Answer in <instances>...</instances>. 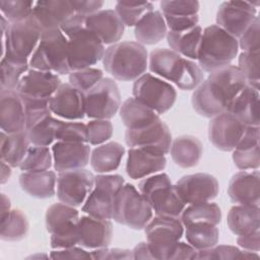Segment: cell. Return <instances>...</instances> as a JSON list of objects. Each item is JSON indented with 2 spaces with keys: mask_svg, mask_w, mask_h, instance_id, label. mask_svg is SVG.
Instances as JSON below:
<instances>
[{
  "mask_svg": "<svg viewBox=\"0 0 260 260\" xmlns=\"http://www.w3.org/2000/svg\"><path fill=\"white\" fill-rule=\"evenodd\" d=\"M50 258L52 259H60V260H66V259H92L91 254L87 251H85L81 247H70L65 249H54L50 253Z\"/></svg>",
  "mask_w": 260,
  "mask_h": 260,
  "instance_id": "6f0895ef",
  "label": "cell"
},
{
  "mask_svg": "<svg viewBox=\"0 0 260 260\" xmlns=\"http://www.w3.org/2000/svg\"><path fill=\"white\" fill-rule=\"evenodd\" d=\"M74 12L83 16H88L99 10L104 5L101 0H70Z\"/></svg>",
  "mask_w": 260,
  "mask_h": 260,
  "instance_id": "91938a15",
  "label": "cell"
},
{
  "mask_svg": "<svg viewBox=\"0 0 260 260\" xmlns=\"http://www.w3.org/2000/svg\"><path fill=\"white\" fill-rule=\"evenodd\" d=\"M51 112L67 121L85 117L84 93L68 83H61L50 99Z\"/></svg>",
  "mask_w": 260,
  "mask_h": 260,
  "instance_id": "44dd1931",
  "label": "cell"
},
{
  "mask_svg": "<svg viewBox=\"0 0 260 260\" xmlns=\"http://www.w3.org/2000/svg\"><path fill=\"white\" fill-rule=\"evenodd\" d=\"M154 10L150 2H125L118 1L115 11L125 26H135L136 23L149 11Z\"/></svg>",
  "mask_w": 260,
  "mask_h": 260,
  "instance_id": "ee69618b",
  "label": "cell"
},
{
  "mask_svg": "<svg viewBox=\"0 0 260 260\" xmlns=\"http://www.w3.org/2000/svg\"><path fill=\"white\" fill-rule=\"evenodd\" d=\"M28 65L32 69L69 75L71 70L68 62V39L60 28L42 32Z\"/></svg>",
  "mask_w": 260,
  "mask_h": 260,
  "instance_id": "5b68a950",
  "label": "cell"
},
{
  "mask_svg": "<svg viewBox=\"0 0 260 260\" xmlns=\"http://www.w3.org/2000/svg\"><path fill=\"white\" fill-rule=\"evenodd\" d=\"M180 219L184 226L194 222H209L217 225L221 220V210L211 201L189 204L183 210Z\"/></svg>",
  "mask_w": 260,
  "mask_h": 260,
  "instance_id": "ab89813d",
  "label": "cell"
},
{
  "mask_svg": "<svg viewBox=\"0 0 260 260\" xmlns=\"http://www.w3.org/2000/svg\"><path fill=\"white\" fill-rule=\"evenodd\" d=\"M162 14L196 15L199 11V2L195 0H164L159 4Z\"/></svg>",
  "mask_w": 260,
  "mask_h": 260,
  "instance_id": "f5cc1de1",
  "label": "cell"
},
{
  "mask_svg": "<svg viewBox=\"0 0 260 260\" xmlns=\"http://www.w3.org/2000/svg\"><path fill=\"white\" fill-rule=\"evenodd\" d=\"M259 1H225L216 12V25L236 39H239L257 17Z\"/></svg>",
  "mask_w": 260,
  "mask_h": 260,
  "instance_id": "2e32d148",
  "label": "cell"
},
{
  "mask_svg": "<svg viewBox=\"0 0 260 260\" xmlns=\"http://www.w3.org/2000/svg\"><path fill=\"white\" fill-rule=\"evenodd\" d=\"M172 141L170 128L160 119L146 127L125 132V142L130 148L138 147L162 155L170 152Z\"/></svg>",
  "mask_w": 260,
  "mask_h": 260,
  "instance_id": "e0dca14e",
  "label": "cell"
},
{
  "mask_svg": "<svg viewBox=\"0 0 260 260\" xmlns=\"http://www.w3.org/2000/svg\"><path fill=\"white\" fill-rule=\"evenodd\" d=\"M232 157L235 166L241 171L258 170L260 167L259 145L245 149L235 148Z\"/></svg>",
  "mask_w": 260,
  "mask_h": 260,
  "instance_id": "816d5d0a",
  "label": "cell"
},
{
  "mask_svg": "<svg viewBox=\"0 0 260 260\" xmlns=\"http://www.w3.org/2000/svg\"><path fill=\"white\" fill-rule=\"evenodd\" d=\"M61 83L58 74L30 68L22 76L15 90L22 100L50 102Z\"/></svg>",
  "mask_w": 260,
  "mask_h": 260,
  "instance_id": "d6986e66",
  "label": "cell"
},
{
  "mask_svg": "<svg viewBox=\"0 0 260 260\" xmlns=\"http://www.w3.org/2000/svg\"><path fill=\"white\" fill-rule=\"evenodd\" d=\"M259 126H246L236 148L245 149L259 145L260 133Z\"/></svg>",
  "mask_w": 260,
  "mask_h": 260,
  "instance_id": "680465c9",
  "label": "cell"
},
{
  "mask_svg": "<svg viewBox=\"0 0 260 260\" xmlns=\"http://www.w3.org/2000/svg\"><path fill=\"white\" fill-rule=\"evenodd\" d=\"M148 67L152 73L174 82L182 90H193L204 80V72L198 63L167 48L150 52Z\"/></svg>",
  "mask_w": 260,
  "mask_h": 260,
  "instance_id": "7a4b0ae2",
  "label": "cell"
},
{
  "mask_svg": "<svg viewBox=\"0 0 260 260\" xmlns=\"http://www.w3.org/2000/svg\"><path fill=\"white\" fill-rule=\"evenodd\" d=\"M175 187L186 205L211 201L219 192L216 178L206 173L183 176L175 184Z\"/></svg>",
  "mask_w": 260,
  "mask_h": 260,
  "instance_id": "ac0fdd59",
  "label": "cell"
},
{
  "mask_svg": "<svg viewBox=\"0 0 260 260\" xmlns=\"http://www.w3.org/2000/svg\"><path fill=\"white\" fill-rule=\"evenodd\" d=\"M167 26L171 31H184L198 25L199 16L196 15H170L162 14Z\"/></svg>",
  "mask_w": 260,
  "mask_h": 260,
  "instance_id": "11a10c76",
  "label": "cell"
},
{
  "mask_svg": "<svg viewBox=\"0 0 260 260\" xmlns=\"http://www.w3.org/2000/svg\"><path fill=\"white\" fill-rule=\"evenodd\" d=\"M226 223L230 231L237 235H245L260 228L259 205L236 204L228 212Z\"/></svg>",
  "mask_w": 260,
  "mask_h": 260,
  "instance_id": "e575fe53",
  "label": "cell"
},
{
  "mask_svg": "<svg viewBox=\"0 0 260 260\" xmlns=\"http://www.w3.org/2000/svg\"><path fill=\"white\" fill-rule=\"evenodd\" d=\"M85 28L93 32L104 45L119 43L124 35L125 25L115 9H101L85 18Z\"/></svg>",
  "mask_w": 260,
  "mask_h": 260,
  "instance_id": "4316f807",
  "label": "cell"
},
{
  "mask_svg": "<svg viewBox=\"0 0 260 260\" xmlns=\"http://www.w3.org/2000/svg\"><path fill=\"white\" fill-rule=\"evenodd\" d=\"M154 259L169 260L176 244L184 234L180 217L156 215L143 229Z\"/></svg>",
  "mask_w": 260,
  "mask_h": 260,
  "instance_id": "30bf717a",
  "label": "cell"
},
{
  "mask_svg": "<svg viewBox=\"0 0 260 260\" xmlns=\"http://www.w3.org/2000/svg\"><path fill=\"white\" fill-rule=\"evenodd\" d=\"M85 18L86 16L74 13L62 24L60 29L66 37H69L74 32L80 30L81 28L85 27Z\"/></svg>",
  "mask_w": 260,
  "mask_h": 260,
  "instance_id": "be15d7a7",
  "label": "cell"
},
{
  "mask_svg": "<svg viewBox=\"0 0 260 260\" xmlns=\"http://www.w3.org/2000/svg\"><path fill=\"white\" fill-rule=\"evenodd\" d=\"M68 39V62L71 71L92 67L103 60L104 43L90 30L83 27Z\"/></svg>",
  "mask_w": 260,
  "mask_h": 260,
  "instance_id": "5bb4252c",
  "label": "cell"
},
{
  "mask_svg": "<svg viewBox=\"0 0 260 260\" xmlns=\"http://www.w3.org/2000/svg\"><path fill=\"white\" fill-rule=\"evenodd\" d=\"M53 165L52 150L48 146L31 145L19 169L22 172L48 171Z\"/></svg>",
  "mask_w": 260,
  "mask_h": 260,
  "instance_id": "7bdbcfd3",
  "label": "cell"
},
{
  "mask_svg": "<svg viewBox=\"0 0 260 260\" xmlns=\"http://www.w3.org/2000/svg\"><path fill=\"white\" fill-rule=\"evenodd\" d=\"M56 140L87 143L86 125L81 122L60 120L56 132Z\"/></svg>",
  "mask_w": 260,
  "mask_h": 260,
  "instance_id": "681fc988",
  "label": "cell"
},
{
  "mask_svg": "<svg viewBox=\"0 0 260 260\" xmlns=\"http://www.w3.org/2000/svg\"><path fill=\"white\" fill-rule=\"evenodd\" d=\"M138 190L156 215L180 217L186 207L166 173H156L143 178L138 184Z\"/></svg>",
  "mask_w": 260,
  "mask_h": 260,
  "instance_id": "8992f818",
  "label": "cell"
},
{
  "mask_svg": "<svg viewBox=\"0 0 260 260\" xmlns=\"http://www.w3.org/2000/svg\"><path fill=\"white\" fill-rule=\"evenodd\" d=\"M0 67V89L15 90L20 79L28 70V62L2 57Z\"/></svg>",
  "mask_w": 260,
  "mask_h": 260,
  "instance_id": "b9f144b4",
  "label": "cell"
},
{
  "mask_svg": "<svg viewBox=\"0 0 260 260\" xmlns=\"http://www.w3.org/2000/svg\"><path fill=\"white\" fill-rule=\"evenodd\" d=\"M243 52H258L260 49V21L257 16L238 40Z\"/></svg>",
  "mask_w": 260,
  "mask_h": 260,
  "instance_id": "db71d44e",
  "label": "cell"
},
{
  "mask_svg": "<svg viewBox=\"0 0 260 260\" xmlns=\"http://www.w3.org/2000/svg\"><path fill=\"white\" fill-rule=\"evenodd\" d=\"M102 61L105 70L115 79L135 81L148 67V54L143 45L124 41L109 46Z\"/></svg>",
  "mask_w": 260,
  "mask_h": 260,
  "instance_id": "3957f363",
  "label": "cell"
},
{
  "mask_svg": "<svg viewBox=\"0 0 260 260\" xmlns=\"http://www.w3.org/2000/svg\"><path fill=\"white\" fill-rule=\"evenodd\" d=\"M42 29L29 16L27 19L10 23L1 34L2 57L28 62L42 36Z\"/></svg>",
  "mask_w": 260,
  "mask_h": 260,
  "instance_id": "9c48e42d",
  "label": "cell"
},
{
  "mask_svg": "<svg viewBox=\"0 0 260 260\" xmlns=\"http://www.w3.org/2000/svg\"><path fill=\"white\" fill-rule=\"evenodd\" d=\"M0 238L6 242H17L27 236L29 224L26 215L20 209H11L1 218Z\"/></svg>",
  "mask_w": 260,
  "mask_h": 260,
  "instance_id": "60d3db41",
  "label": "cell"
},
{
  "mask_svg": "<svg viewBox=\"0 0 260 260\" xmlns=\"http://www.w3.org/2000/svg\"><path fill=\"white\" fill-rule=\"evenodd\" d=\"M149 202L132 184L125 183L116 195L112 219L132 230H143L152 218Z\"/></svg>",
  "mask_w": 260,
  "mask_h": 260,
  "instance_id": "52a82bcc",
  "label": "cell"
},
{
  "mask_svg": "<svg viewBox=\"0 0 260 260\" xmlns=\"http://www.w3.org/2000/svg\"><path fill=\"white\" fill-rule=\"evenodd\" d=\"M197 255L198 250H196L193 246H191L189 243L186 244L179 241L174 247L169 260H193L197 259Z\"/></svg>",
  "mask_w": 260,
  "mask_h": 260,
  "instance_id": "6125c7cd",
  "label": "cell"
},
{
  "mask_svg": "<svg viewBox=\"0 0 260 260\" xmlns=\"http://www.w3.org/2000/svg\"><path fill=\"white\" fill-rule=\"evenodd\" d=\"M170 153L177 166L190 169L200 161L203 154V144L196 136L181 135L172 141Z\"/></svg>",
  "mask_w": 260,
  "mask_h": 260,
  "instance_id": "1f68e13d",
  "label": "cell"
},
{
  "mask_svg": "<svg viewBox=\"0 0 260 260\" xmlns=\"http://www.w3.org/2000/svg\"><path fill=\"white\" fill-rule=\"evenodd\" d=\"M133 259H154L147 242L138 243L132 250Z\"/></svg>",
  "mask_w": 260,
  "mask_h": 260,
  "instance_id": "e7e4bbea",
  "label": "cell"
},
{
  "mask_svg": "<svg viewBox=\"0 0 260 260\" xmlns=\"http://www.w3.org/2000/svg\"><path fill=\"white\" fill-rule=\"evenodd\" d=\"M78 245L87 249L109 247L113 238L110 219L83 215L78 219Z\"/></svg>",
  "mask_w": 260,
  "mask_h": 260,
  "instance_id": "cb8c5ba5",
  "label": "cell"
},
{
  "mask_svg": "<svg viewBox=\"0 0 260 260\" xmlns=\"http://www.w3.org/2000/svg\"><path fill=\"white\" fill-rule=\"evenodd\" d=\"M92 259H133L132 250L128 249H120V248H99L94 249L92 252H90Z\"/></svg>",
  "mask_w": 260,
  "mask_h": 260,
  "instance_id": "9f6ffc18",
  "label": "cell"
},
{
  "mask_svg": "<svg viewBox=\"0 0 260 260\" xmlns=\"http://www.w3.org/2000/svg\"><path fill=\"white\" fill-rule=\"evenodd\" d=\"M74 13L70 0H46L35 3L30 16L46 31L60 28Z\"/></svg>",
  "mask_w": 260,
  "mask_h": 260,
  "instance_id": "d4e9b609",
  "label": "cell"
},
{
  "mask_svg": "<svg viewBox=\"0 0 260 260\" xmlns=\"http://www.w3.org/2000/svg\"><path fill=\"white\" fill-rule=\"evenodd\" d=\"M57 176L53 171L22 172L19 186L26 194L37 199L51 198L56 194Z\"/></svg>",
  "mask_w": 260,
  "mask_h": 260,
  "instance_id": "4dcf8cb0",
  "label": "cell"
},
{
  "mask_svg": "<svg viewBox=\"0 0 260 260\" xmlns=\"http://www.w3.org/2000/svg\"><path fill=\"white\" fill-rule=\"evenodd\" d=\"M121 94L116 81L104 77L84 93L85 116L90 119L113 118L121 107Z\"/></svg>",
  "mask_w": 260,
  "mask_h": 260,
  "instance_id": "4fadbf2b",
  "label": "cell"
},
{
  "mask_svg": "<svg viewBox=\"0 0 260 260\" xmlns=\"http://www.w3.org/2000/svg\"><path fill=\"white\" fill-rule=\"evenodd\" d=\"M25 131L32 145L49 146L56 140L59 119L53 117L50 108L27 111Z\"/></svg>",
  "mask_w": 260,
  "mask_h": 260,
  "instance_id": "7402d4cb",
  "label": "cell"
},
{
  "mask_svg": "<svg viewBox=\"0 0 260 260\" xmlns=\"http://www.w3.org/2000/svg\"><path fill=\"white\" fill-rule=\"evenodd\" d=\"M0 127L8 134L26 128L25 108L16 90L0 89Z\"/></svg>",
  "mask_w": 260,
  "mask_h": 260,
  "instance_id": "484cf974",
  "label": "cell"
},
{
  "mask_svg": "<svg viewBox=\"0 0 260 260\" xmlns=\"http://www.w3.org/2000/svg\"><path fill=\"white\" fill-rule=\"evenodd\" d=\"M125 180L117 174H98L94 185L84 201L81 210L88 215L112 219L117 193L124 186Z\"/></svg>",
  "mask_w": 260,
  "mask_h": 260,
  "instance_id": "8fae6325",
  "label": "cell"
},
{
  "mask_svg": "<svg viewBox=\"0 0 260 260\" xmlns=\"http://www.w3.org/2000/svg\"><path fill=\"white\" fill-rule=\"evenodd\" d=\"M132 93L133 98L152 109L157 115L171 110L177 100L175 87L151 73H144L134 81Z\"/></svg>",
  "mask_w": 260,
  "mask_h": 260,
  "instance_id": "7c38bea8",
  "label": "cell"
},
{
  "mask_svg": "<svg viewBox=\"0 0 260 260\" xmlns=\"http://www.w3.org/2000/svg\"><path fill=\"white\" fill-rule=\"evenodd\" d=\"M93 185V174L84 168L61 172L57 177L56 195L60 202L79 207L86 200Z\"/></svg>",
  "mask_w": 260,
  "mask_h": 260,
  "instance_id": "9a60e30c",
  "label": "cell"
},
{
  "mask_svg": "<svg viewBox=\"0 0 260 260\" xmlns=\"http://www.w3.org/2000/svg\"><path fill=\"white\" fill-rule=\"evenodd\" d=\"M238 68L246 78L247 84L259 89L260 54L258 52H242L239 56Z\"/></svg>",
  "mask_w": 260,
  "mask_h": 260,
  "instance_id": "bcb514c9",
  "label": "cell"
},
{
  "mask_svg": "<svg viewBox=\"0 0 260 260\" xmlns=\"http://www.w3.org/2000/svg\"><path fill=\"white\" fill-rule=\"evenodd\" d=\"M12 174L11 171V167L9 165H7L6 162L1 160V173H0V183L2 185H4L5 183L8 182V180L10 179Z\"/></svg>",
  "mask_w": 260,
  "mask_h": 260,
  "instance_id": "03108f58",
  "label": "cell"
},
{
  "mask_svg": "<svg viewBox=\"0 0 260 260\" xmlns=\"http://www.w3.org/2000/svg\"><path fill=\"white\" fill-rule=\"evenodd\" d=\"M168 34L161 11L151 10L147 12L134 26V37L141 45H154L160 42Z\"/></svg>",
  "mask_w": 260,
  "mask_h": 260,
  "instance_id": "836d02e7",
  "label": "cell"
},
{
  "mask_svg": "<svg viewBox=\"0 0 260 260\" xmlns=\"http://www.w3.org/2000/svg\"><path fill=\"white\" fill-rule=\"evenodd\" d=\"M246 125L230 112L220 113L212 118L208 125V138L212 145L221 151H233Z\"/></svg>",
  "mask_w": 260,
  "mask_h": 260,
  "instance_id": "ffe728a7",
  "label": "cell"
},
{
  "mask_svg": "<svg viewBox=\"0 0 260 260\" xmlns=\"http://www.w3.org/2000/svg\"><path fill=\"white\" fill-rule=\"evenodd\" d=\"M30 141L26 131L17 133H6L1 131L0 134V157L1 160L9 165L11 168H19L24 159Z\"/></svg>",
  "mask_w": 260,
  "mask_h": 260,
  "instance_id": "d6a6232c",
  "label": "cell"
},
{
  "mask_svg": "<svg viewBox=\"0 0 260 260\" xmlns=\"http://www.w3.org/2000/svg\"><path fill=\"white\" fill-rule=\"evenodd\" d=\"M35 3L34 1L25 0L0 1V10L10 23L18 22L27 19L31 15Z\"/></svg>",
  "mask_w": 260,
  "mask_h": 260,
  "instance_id": "7dc6e473",
  "label": "cell"
},
{
  "mask_svg": "<svg viewBox=\"0 0 260 260\" xmlns=\"http://www.w3.org/2000/svg\"><path fill=\"white\" fill-rule=\"evenodd\" d=\"M246 85V78L238 66L216 69L194 89L191 99L193 109L205 118L226 112L232 101Z\"/></svg>",
  "mask_w": 260,
  "mask_h": 260,
  "instance_id": "6da1fadb",
  "label": "cell"
},
{
  "mask_svg": "<svg viewBox=\"0 0 260 260\" xmlns=\"http://www.w3.org/2000/svg\"><path fill=\"white\" fill-rule=\"evenodd\" d=\"M259 89L247 84L232 101L228 111L246 126H259Z\"/></svg>",
  "mask_w": 260,
  "mask_h": 260,
  "instance_id": "f546056e",
  "label": "cell"
},
{
  "mask_svg": "<svg viewBox=\"0 0 260 260\" xmlns=\"http://www.w3.org/2000/svg\"><path fill=\"white\" fill-rule=\"evenodd\" d=\"M90 153L88 143L56 141L52 146L53 167L58 173L83 169L89 162Z\"/></svg>",
  "mask_w": 260,
  "mask_h": 260,
  "instance_id": "603a6c76",
  "label": "cell"
},
{
  "mask_svg": "<svg viewBox=\"0 0 260 260\" xmlns=\"http://www.w3.org/2000/svg\"><path fill=\"white\" fill-rule=\"evenodd\" d=\"M257 252H250L242 250L236 246L218 245L217 244L209 249L198 251L197 259H258Z\"/></svg>",
  "mask_w": 260,
  "mask_h": 260,
  "instance_id": "f6af8a7d",
  "label": "cell"
},
{
  "mask_svg": "<svg viewBox=\"0 0 260 260\" xmlns=\"http://www.w3.org/2000/svg\"><path fill=\"white\" fill-rule=\"evenodd\" d=\"M237 243L242 250L250 252H259L260 250V232L259 230L241 235L237 239Z\"/></svg>",
  "mask_w": 260,
  "mask_h": 260,
  "instance_id": "94428289",
  "label": "cell"
},
{
  "mask_svg": "<svg viewBox=\"0 0 260 260\" xmlns=\"http://www.w3.org/2000/svg\"><path fill=\"white\" fill-rule=\"evenodd\" d=\"M119 113L127 129L143 128L160 119L152 109L135 98L127 99L121 105Z\"/></svg>",
  "mask_w": 260,
  "mask_h": 260,
  "instance_id": "8d00e7d4",
  "label": "cell"
},
{
  "mask_svg": "<svg viewBox=\"0 0 260 260\" xmlns=\"http://www.w3.org/2000/svg\"><path fill=\"white\" fill-rule=\"evenodd\" d=\"M228 195L237 204L259 205L260 173L258 170L240 171L229 182Z\"/></svg>",
  "mask_w": 260,
  "mask_h": 260,
  "instance_id": "83f0119b",
  "label": "cell"
},
{
  "mask_svg": "<svg viewBox=\"0 0 260 260\" xmlns=\"http://www.w3.org/2000/svg\"><path fill=\"white\" fill-rule=\"evenodd\" d=\"M87 143L101 145L106 143L113 135V124L107 119H92L86 124Z\"/></svg>",
  "mask_w": 260,
  "mask_h": 260,
  "instance_id": "f907efd6",
  "label": "cell"
},
{
  "mask_svg": "<svg viewBox=\"0 0 260 260\" xmlns=\"http://www.w3.org/2000/svg\"><path fill=\"white\" fill-rule=\"evenodd\" d=\"M103 78V70L95 67H88L71 71L68 77L69 83L83 93H86L88 90H90Z\"/></svg>",
  "mask_w": 260,
  "mask_h": 260,
  "instance_id": "c3c4849f",
  "label": "cell"
},
{
  "mask_svg": "<svg viewBox=\"0 0 260 260\" xmlns=\"http://www.w3.org/2000/svg\"><path fill=\"white\" fill-rule=\"evenodd\" d=\"M125 154V147L116 141L98 145L91 150L89 164L98 174H108L116 171Z\"/></svg>",
  "mask_w": 260,
  "mask_h": 260,
  "instance_id": "d590c367",
  "label": "cell"
},
{
  "mask_svg": "<svg viewBox=\"0 0 260 260\" xmlns=\"http://www.w3.org/2000/svg\"><path fill=\"white\" fill-rule=\"evenodd\" d=\"M187 242L196 250H205L218 243L219 232L215 224L209 222H194L185 226Z\"/></svg>",
  "mask_w": 260,
  "mask_h": 260,
  "instance_id": "f35d334b",
  "label": "cell"
},
{
  "mask_svg": "<svg viewBox=\"0 0 260 260\" xmlns=\"http://www.w3.org/2000/svg\"><path fill=\"white\" fill-rule=\"evenodd\" d=\"M167 158L162 154L153 153L142 148L133 147L128 150L126 173L133 180L143 179L147 176L164 171Z\"/></svg>",
  "mask_w": 260,
  "mask_h": 260,
  "instance_id": "f1b7e54d",
  "label": "cell"
},
{
  "mask_svg": "<svg viewBox=\"0 0 260 260\" xmlns=\"http://www.w3.org/2000/svg\"><path fill=\"white\" fill-rule=\"evenodd\" d=\"M11 210V203H10V199L4 194H1V207H0V214H1V218L5 217Z\"/></svg>",
  "mask_w": 260,
  "mask_h": 260,
  "instance_id": "003e7915",
  "label": "cell"
},
{
  "mask_svg": "<svg viewBox=\"0 0 260 260\" xmlns=\"http://www.w3.org/2000/svg\"><path fill=\"white\" fill-rule=\"evenodd\" d=\"M79 212L76 207L63 202L54 203L45 215L46 230L51 234V248L65 249L78 245Z\"/></svg>",
  "mask_w": 260,
  "mask_h": 260,
  "instance_id": "ba28073f",
  "label": "cell"
},
{
  "mask_svg": "<svg viewBox=\"0 0 260 260\" xmlns=\"http://www.w3.org/2000/svg\"><path fill=\"white\" fill-rule=\"evenodd\" d=\"M239 52L238 39L234 38L216 24L206 26L198 49L197 61L203 72L210 73L231 65Z\"/></svg>",
  "mask_w": 260,
  "mask_h": 260,
  "instance_id": "277c9868",
  "label": "cell"
},
{
  "mask_svg": "<svg viewBox=\"0 0 260 260\" xmlns=\"http://www.w3.org/2000/svg\"><path fill=\"white\" fill-rule=\"evenodd\" d=\"M202 31V27L196 25L184 31L169 30L166 38L171 50L187 59L197 60Z\"/></svg>",
  "mask_w": 260,
  "mask_h": 260,
  "instance_id": "74e56055",
  "label": "cell"
}]
</instances>
